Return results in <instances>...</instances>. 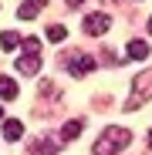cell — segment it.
<instances>
[{
    "label": "cell",
    "mask_w": 152,
    "mask_h": 155,
    "mask_svg": "<svg viewBox=\"0 0 152 155\" xmlns=\"http://www.w3.org/2000/svg\"><path fill=\"white\" fill-rule=\"evenodd\" d=\"M20 135H24V121L7 118V121H4V138H7V142H17Z\"/></svg>",
    "instance_id": "52a82bcc"
},
{
    "label": "cell",
    "mask_w": 152,
    "mask_h": 155,
    "mask_svg": "<svg viewBox=\"0 0 152 155\" xmlns=\"http://www.w3.org/2000/svg\"><path fill=\"white\" fill-rule=\"evenodd\" d=\"M0 98H17V81H10L7 74H0Z\"/></svg>",
    "instance_id": "30bf717a"
},
{
    "label": "cell",
    "mask_w": 152,
    "mask_h": 155,
    "mask_svg": "<svg viewBox=\"0 0 152 155\" xmlns=\"http://www.w3.org/2000/svg\"><path fill=\"white\" fill-rule=\"evenodd\" d=\"M149 148H152V128H149Z\"/></svg>",
    "instance_id": "2e32d148"
},
{
    "label": "cell",
    "mask_w": 152,
    "mask_h": 155,
    "mask_svg": "<svg viewBox=\"0 0 152 155\" xmlns=\"http://www.w3.org/2000/svg\"><path fill=\"white\" fill-rule=\"evenodd\" d=\"M108 27H112V17H108V14H88V17H85V34H91V37L105 34Z\"/></svg>",
    "instance_id": "277c9868"
},
{
    "label": "cell",
    "mask_w": 152,
    "mask_h": 155,
    "mask_svg": "<svg viewBox=\"0 0 152 155\" xmlns=\"http://www.w3.org/2000/svg\"><path fill=\"white\" fill-rule=\"evenodd\" d=\"M125 51H129L132 61H145V58H149V44H145V41H129Z\"/></svg>",
    "instance_id": "ba28073f"
},
{
    "label": "cell",
    "mask_w": 152,
    "mask_h": 155,
    "mask_svg": "<svg viewBox=\"0 0 152 155\" xmlns=\"http://www.w3.org/2000/svg\"><path fill=\"white\" fill-rule=\"evenodd\" d=\"M24 51H27V47H24ZM37 68H41V54H37V51H27L24 58H17V71L20 74H37Z\"/></svg>",
    "instance_id": "5b68a950"
},
{
    "label": "cell",
    "mask_w": 152,
    "mask_h": 155,
    "mask_svg": "<svg viewBox=\"0 0 152 155\" xmlns=\"http://www.w3.org/2000/svg\"><path fill=\"white\" fill-rule=\"evenodd\" d=\"M95 58L91 54H85V51H78V54H71V61H68V71H71V78H81V74H88V71H95Z\"/></svg>",
    "instance_id": "3957f363"
},
{
    "label": "cell",
    "mask_w": 152,
    "mask_h": 155,
    "mask_svg": "<svg viewBox=\"0 0 152 155\" xmlns=\"http://www.w3.org/2000/svg\"><path fill=\"white\" fill-rule=\"evenodd\" d=\"M68 37V31L61 27V24H51V27H47V41H54V44H61Z\"/></svg>",
    "instance_id": "7c38bea8"
},
{
    "label": "cell",
    "mask_w": 152,
    "mask_h": 155,
    "mask_svg": "<svg viewBox=\"0 0 152 155\" xmlns=\"http://www.w3.org/2000/svg\"><path fill=\"white\" fill-rule=\"evenodd\" d=\"M0 47H4V51H14V47H17V34H14V31H4V34H0Z\"/></svg>",
    "instance_id": "4fadbf2b"
},
{
    "label": "cell",
    "mask_w": 152,
    "mask_h": 155,
    "mask_svg": "<svg viewBox=\"0 0 152 155\" xmlns=\"http://www.w3.org/2000/svg\"><path fill=\"white\" fill-rule=\"evenodd\" d=\"M24 47H27V51H41V41H37V37H27V41H24Z\"/></svg>",
    "instance_id": "5bb4252c"
},
{
    "label": "cell",
    "mask_w": 152,
    "mask_h": 155,
    "mask_svg": "<svg viewBox=\"0 0 152 155\" xmlns=\"http://www.w3.org/2000/svg\"><path fill=\"white\" fill-rule=\"evenodd\" d=\"M81 128H85V121H81V118L64 121V128H61V142H74V138L81 135Z\"/></svg>",
    "instance_id": "8992f818"
},
{
    "label": "cell",
    "mask_w": 152,
    "mask_h": 155,
    "mask_svg": "<svg viewBox=\"0 0 152 155\" xmlns=\"http://www.w3.org/2000/svg\"><path fill=\"white\" fill-rule=\"evenodd\" d=\"M64 7L68 10H78V7H85V0H64Z\"/></svg>",
    "instance_id": "9a60e30c"
},
{
    "label": "cell",
    "mask_w": 152,
    "mask_h": 155,
    "mask_svg": "<svg viewBox=\"0 0 152 155\" xmlns=\"http://www.w3.org/2000/svg\"><path fill=\"white\" fill-rule=\"evenodd\" d=\"M132 142V132L129 128H118V125H112V128H105V132L98 135V142H95V155H118L125 145Z\"/></svg>",
    "instance_id": "6da1fadb"
},
{
    "label": "cell",
    "mask_w": 152,
    "mask_h": 155,
    "mask_svg": "<svg viewBox=\"0 0 152 155\" xmlns=\"http://www.w3.org/2000/svg\"><path fill=\"white\" fill-rule=\"evenodd\" d=\"M0 118H4V108H0Z\"/></svg>",
    "instance_id": "ac0fdd59"
},
{
    "label": "cell",
    "mask_w": 152,
    "mask_h": 155,
    "mask_svg": "<svg viewBox=\"0 0 152 155\" xmlns=\"http://www.w3.org/2000/svg\"><path fill=\"white\" fill-rule=\"evenodd\" d=\"M41 7H44L41 0H27V4H20V7H17V17H20V20H31V17H37Z\"/></svg>",
    "instance_id": "9c48e42d"
},
{
    "label": "cell",
    "mask_w": 152,
    "mask_h": 155,
    "mask_svg": "<svg viewBox=\"0 0 152 155\" xmlns=\"http://www.w3.org/2000/svg\"><path fill=\"white\" fill-rule=\"evenodd\" d=\"M149 34H152V17H149Z\"/></svg>",
    "instance_id": "e0dca14e"
},
{
    "label": "cell",
    "mask_w": 152,
    "mask_h": 155,
    "mask_svg": "<svg viewBox=\"0 0 152 155\" xmlns=\"http://www.w3.org/2000/svg\"><path fill=\"white\" fill-rule=\"evenodd\" d=\"M34 152H41V155H54V152H58V142L44 135V138H37V142H34Z\"/></svg>",
    "instance_id": "8fae6325"
},
{
    "label": "cell",
    "mask_w": 152,
    "mask_h": 155,
    "mask_svg": "<svg viewBox=\"0 0 152 155\" xmlns=\"http://www.w3.org/2000/svg\"><path fill=\"white\" fill-rule=\"evenodd\" d=\"M145 101H152V68L142 71L132 81V91H129V98H125V111H139Z\"/></svg>",
    "instance_id": "7a4b0ae2"
}]
</instances>
